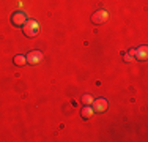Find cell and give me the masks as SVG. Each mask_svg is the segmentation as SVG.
<instances>
[{
	"mask_svg": "<svg viewBox=\"0 0 148 142\" xmlns=\"http://www.w3.org/2000/svg\"><path fill=\"white\" fill-rule=\"evenodd\" d=\"M27 63V57L25 55H16L14 57V65L16 66H24Z\"/></svg>",
	"mask_w": 148,
	"mask_h": 142,
	"instance_id": "obj_8",
	"label": "cell"
},
{
	"mask_svg": "<svg viewBox=\"0 0 148 142\" xmlns=\"http://www.w3.org/2000/svg\"><path fill=\"white\" fill-rule=\"evenodd\" d=\"M91 108H93L95 112H104L106 109H107V99L106 98H98V99H93V103H91Z\"/></svg>",
	"mask_w": 148,
	"mask_h": 142,
	"instance_id": "obj_5",
	"label": "cell"
},
{
	"mask_svg": "<svg viewBox=\"0 0 148 142\" xmlns=\"http://www.w3.org/2000/svg\"><path fill=\"white\" fill-rule=\"evenodd\" d=\"M134 57H136L139 62H145L147 57H148V48L143 44V46H140V48L134 49Z\"/></svg>",
	"mask_w": 148,
	"mask_h": 142,
	"instance_id": "obj_6",
	"label": "cell"
},
{
	"mask_svg": "<svg viewBox=\"0 0 148 142\" xmlns=\"http://www.w3.org/2000/svg\"><path fill=\"white\" fill-rule=\"evenodd\" d=\"M40 22L38 21H35V19H27L25 21V24L22 26V32H24V35L25 37H29V38H33V37H36L38 33H40Z\"/></svg>",
	"mask_w": 148,
	"mask_h": 142,
	"instance_id": "obj_1",
	"label": "cell"
},
{
	"mask_svg": "<svg viewBox=\"0 0 148 142\" xmlns=\"http://www.w3.org/2000/svg\"><path fill=\"white\" fill-rule=\"evenodd\" d=\"M123 60H125V62H132L134 60V49L126 51L125 54H123Z\"/></svg>",
	"mask_w": 148,
	"mask_h": 142,
	"instance_id": "obj_9",
	"label": "cell"
},
{
	"mask_svg": "<svg viewBox=\"0 0 148 142\" xmlns=\"http://www.w3.org/2000/svg\"><path fill=\"white\" fill-rule=\"evenodd\" d=\"M107 17H109V13L106 10H98V11H95L91 14V22L95 26H101V24H104L107 21Z\"/></svg>",
	"mask_w": 148,
	"mask_h": 142,
	"instance_id": "obj_2",
	"label": "cell"
},
{
	"mask_svg": "<svg viewBox=\"0 0 148 142\" xmlns=\"http://www.w3.org/2000/svg\"><path fill=\"white\" fill-rule=\"evenodd\" d=\"M80 101H82L84 104H90V106H91V103H93V97H91V95H88V93H85V95H82Z\"/></svg>",
	"mask_w": 148,
	"mask_h": 142,
	"instance_id": "obj_10",
	"label": "cell"
},
{
	"mask_svg": "<svg viewBox=\"0 0 148 142\" xmlns=\"http://www.w3.org/2000/svg\"><path fill=\"white\" fill-rule=\"evenodd\" d=\"M25 21H27V16L24 11H14L11 14V22H13V26H16V27H22L24 24H25Z\"/></svg>",
	"mask_w": 148,
	"mask_h": 142,
	"instance_id": "obj_4",
	"label": "cell"
},
{
	"mask_svg": "<svg viewBox=\"0 0 148 142\" xmlns=\"http://www.w3.org/2000/svg\"><path fill=\"white\" fill-rule=\"evenodd\" d=\"M80 115H82V119H84V120H88V119H91V117L95 115L93 108H91L90 104H84L82 111H80Z\"/></svg>",
	"mask_w": 148,
	"mask_h": 142,
	"instance_id": "obj_7",
	"label": "cell"
},
{
	"mask_svg": "<svg viewBox=\"0 0 148 142\" xmlns=\"http://www.w3.org/2000/svg\"><path fill=\"white\" fill-rule=\"evenodd\" d=\"M25 57H27V63L35 66V65H38V63L43 60V52L38 51V49H35V51H30Z\"/></svg>",
	"mask_w": 148,
	"mask_h": 142,
	"instance_id": "obj_3",
	"label": "cell"
}]
</instances>
